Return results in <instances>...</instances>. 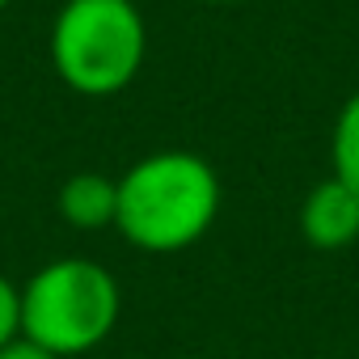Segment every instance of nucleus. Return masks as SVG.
Here are the masks:
<instances>
[{
	"mask_svg": "<svg viewBox=\"0 0 359 359\" xmlns=\"http://www.w3.org/2000/svg\"><path fill=\"white\" fill-rule=\"evenodd\" d=\"M199 5H233V0H199Z\"/></svg>",
	"mask_w": 359,
	"mask_h": 359,
	"instance_id": "obj_9",
	"label": "nucleus"
},
{
	"mask_svg": "<svg viewBox=\"0 0 359 359\" xmlns=\"http://www.w3.org/2000/svg\"><path fill=\"white\" fill-rule=\"evenodd\" d=\"M330 152H334V177L359 195V93H351L342 102V110L334 118Z\"/></svg>",
	"mask_w": 359,
	"mask_h": 359,
	"instance_id": "obj_6",
	"label": "nucleus"
},
{
	"mask_svg": "<svg viewBox=\"0 0 359 359\" xmlns=\"http://www.w3.org/2000/svg\"><path fill=\"white\" fill-rule=\"evenodd\" d=\"M123 292L89 258H55L22 287V334L64 355L93 351L118 321Z\"/></svg>",
	"mask_w": 359,
	"mask_h": 359,
	"instance_id": "obj_3",
	"label": "nucleus"
},
{
	"mask_svg": "<svg viewBox=\"0 0 359 359\" xmlns=\"http://www.w3.org/2000/svg\"><path fill=\"white\" fill-rule=\"evenodd\" d=\"M60 216L81 233L110 229L118 216V182L106 173H72L60 187Z\"/></svg>",
	"mask_w": 359,
	"mask_h": 359,
	"instance_id": "obj_5",
	"label": "nucleus"
},
{
	"mask_svg": "<svg viewBox=\"0 0 359 359\" xmlns=\"http://www.w3.org/2000/svg\"><path fill=\"white\" fill-rule=\"evenodd\" d=\"M0 359H60V355H55V351H47V346H39L34 338L18 334L13 342H5V346H0Z\"/></svg>",
	"mask_w": 359,
	"mask_h": 359,
	"instance_id": "obj_8",
	"label": "nucleus"
},
{
	"mask_svg": "<svg viewBox=\"0 0 359 359\" xmlns=\"http://www.w3.org/2000/svg\"><path fill=\"white\" fill-rule=\"evenodd\" d=\"M22 334V287L0 275V346Z\"/></svg>",
	"mask_w": 359,
	"mask_h": 359,
	"instance_id": "obj_7",
	"label": "nucleus"
},
{
	"mask_svg": "<svg viewBox=\"0 0 359 359\" xmlns=\"http://www.w3.org/2000/svg\"><path fill=\"white\" fill-rule=\"evenodd\" d=\"M148 51V30L131 0H68L51 26V64L72 93H123Z\"/></svg>",
	"mask_w": 359,
	"mask_h": 359,
	"instance_id": "obj_2",
	"label": "nucleus"
},
{
	"mask_svg": "<svg viewBox=\"0 0 359 359\" xmlns=\"http://www.w3.org/2000/svg\"><path fill=\"white\" fill-rule=\"evenodd\" d=\"M300 233L309 245L317 250H342L359 237V195L338 182V177H325L317 182L300 208Z\"/></svg>",
	"mask_w": 359,
	"mask_h": 359,
	"instance_id": "obj_4",
	"label": "nucleus"
},
{
	"mask_svg": "<svg viewBox=\"0 0 359 359\" xmlns=\"http://www.w3.org/2000/svg\"><path fill=\"white\" fill-rule=\"evenodd\" d=\"M220 216L216 169L182 148H165L135 161L118 177L114 229L148 254H173L195 245Z\"/></svg>",
	"mask_w": 359,
	"mask_h": 359,
	"instance_id": "obj_1",
	"label": "nucleus"
},
{
	"mask_svg": "<svg viewBox=\"0 0 359 359\" xmlns=\"http://www.w3.org/2000/svg\"><path fill=\"white\" fill-rule=\"evenodd\" d=\"M9 5H13V0H0V9H9Z\"/></svg>",
	"mask_w": 359,
	"mask_h": 359,
	"instance_id": "obj_10",
	"label": "nucleus"
}]
</instances>
